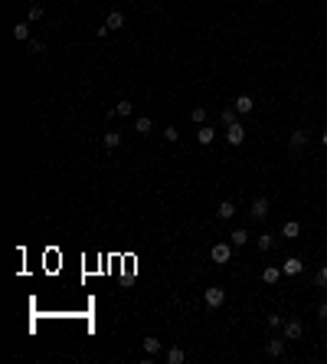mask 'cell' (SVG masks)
Segmentation results:
<instances>
[{
    "label": "cell",
    "mask_w": 327,
    "mask_h": 364,
    "mask_svg": "<svg viewBox=\"0 0 327 364\" xmlns=\"http://www.w3.org/2000/svg\"><path fill=\"white\" fill-rule=\"evenodd\" d=\"M223 298H226V292L219 286H209L206 292H203V302H206V309H219L223 305Z\"/></svg>",
    "instance_id": "obj_1"
},
{
    "label": "cell",
    "mask_w": 327,
    "mask_h": 364,
    "mask_svg": "<svg viewBox=\"0 0 327 364\" xmlns=\"http://www.w3.org/2000/svg\"><path fill=\"white\" fill-rule=\"evenodd\" d=\"M209 256H213V263H229V259H232V246H229V243H216V246L209 250Z\"/></svg>",
    "instance_id": "obj_2"
},
{
    "label": "cell",
    "mask_w": 327,
    "mask_h": 364,
    "mask_svg": "<svg viewBox=\"0 0 327 364\" xmlns=\"http://www.w3.org/2000/svg\"><path fill=\"white\" fill-rule=\"evenodd\" d=\"M301 269H305V263H301L298 256H288V259L282 263V273H285V276H301Z\"/></svg>",
    "instance_id": "obj_3"
},
{
    "label": "cell",
    "mask_w": 327,
    "mask_h": 364,
    "mask_svg": "<svg viewBox=\"0 0 327 364\" xmlns=\"http://www.w3.org/2000/svg\"><path fill=\"white\" fill-rule=\"evenodd\" d=\"M301 331H305V325H301L298 318L285 321V338H288V341H298V338H301Z\"/></svg>",
    "instance_id": "obj_4"
},
{
    "label": "cell",
    "mask_w": 327,
    "mask_h": 364,
    "mask_svg": "<svg viewBox=\"0 0 327 364\" xmlns=\"http://www.w3.org/2000/svg\"><path fill=\"white\" fill-rule=\"evenodd\" d=\"M285 341H288V338H272V341L265 344V354H268V358H282V354H285Z\"/></svg>",
    "instance_id": "obj_5"
},
{
    "label": "cell",
    "mask_w": 327,
    "mask_h": 364,
    "mask_svg": "<svg viewBox=\"0 0 327 364\" xmlns=\"http://www.w3.org/2000/svg\"><path fill=\"white\" fill-rule=\"evenodd\" d=\"M252 217H255V220H265V217H268V200L265 197L252 200Z\"/></svg>",
    "instance_id": "obj_6"
},
{
    "label": "cell",
    "mask_w": 327,
    "mask_h": 364,
    "mask_svg": "<svg viewBox=\"0 0 327 364\" xmlns=\"http://www.w3.org/2000/svg\"><path fill=\"white\" fill-rule=\"evenodd\" d=\"M226 138H229V144H242V141H245V128H242L239 121H236V125H229Z\"/></svg>",
    "instance_id": "obj_7"
},
{
    "label": "cell",
    "mask_w": 327,
    "mask_h": 364,
    "mask_svg": "<svg viewBox=\"0 0 327 364\" xmlns=\"http://www.w3.org/2000/svg\"><path fill=\"white\" fill-rule=\"evenodd\" d=\"M232 109L239 112V115H249V112L255 109V102H252V95H239V99H236V105H232Z\"/></svg>",
    "instance_id": "obj_8"
},
{
    "label": "cell",
    "mask_w": 327,
    "mask_h": 364,
    "mask_svg": "<svg viewBox=\"0 0 327 364\" xmlns=\"http://www.w3.org/2000/svg\"><path fill=\"white\" fill-rule=\"evenodd\" d=\"M216 217H219V220H229V217H236V204H232V200H223V204L216 207Z\"/></svg>",
    "instance_id": "obj_9"
},
{
    "label": "cell",
    "mask_w": 327,
    "mask_h": 364,
    "mask_svg": "<svg viewBox=\"0 0 327 364\" xmlns=\"http://www.w3.org/2000/svg\"><path fill=\"white\" fill-rule=\"evenodd\" d=\"M255 246H259L262 253H268L275 246V233H259V236H255Z\"/></svg>",
    "instance_id": "obj_10"
},
{
    "label": "cell",
    "mask_w": 327,
    "mask_h": 364,
    "mask_svg": "<svg viewBox=\"0 0 327 364\" xmlns=\"http://www.w3.org/2000/svg\"><path fill=\"white\" fill-rule=\"evenodd\" d=\"M305 144H307V132H301V128H298V132H291V151H294V155H298Z\"/></svg>",
    "instance_id": "obj_11"
},
{
    "label": "cell",
    "mask_w": 327,
    "mask_h": 364,
    "mask_svg": "<svg viewBox=\"0 0 327 364\" xmlns=\"http://www.w3.org/2000/svg\"><path fill=\"white\" fill-rule=\"evenodd\" d=\"M105 26H108V30H121V26H124V13H121V10H111L108 20H105Z\"/></svg>",
    "instance_id": "obj_12"
},
{
    "label": "cell",
    "mask_w": 327,
    "mask_h": 364,
    "mask_svg": "<svg viewBox=\"0 0 327 364\" xmlns=\"http://www.w3.org/2000/svg\"><path fill=\"white\" fill-rule=\"evenodd\" d=\"M298 233H301V223H298V220H288V223L282 227V236H285V240H294Z\"/></svg>",
    "instance_id": "obj_13"
},
{
    "label": "cell",
    "mask_w": 327,
    "mask_h": 364,
    "mask_svg": "<svg viewBox=\"0 0 327 364\" xmlns=\"http://www.w3.org/2000/svg\"><path fill=\"white\" fill-rule=\"evenodd\" d=\"M285 273L282 269H278V266H268V269H265V273H262V282H268V286H272V282H278V279H282Z\"/></svg>",
    "instance_id": "obj_14"
},
{
    "label": "cell",
    "mask_w": 327,
    "mask_h": 364,
    "mask_svg": "<svg viewBox=\"0 0 327 364\" xmlns=\"http://www.w3.org/2000/svg\"><path fill=\"white\" fill-rule=\"evenodd\" d=\"M144 354H161V341H157V338H154V335H147V338H144Z\"/></svg>",
    "instance_id": "obj_15"
},
{
    "label": "cell",
    "mask_w": 327,
    "mask_h": 364,
    "mask_svg": "<svg viewBox=\"0 0 327 364\" xmlns=\"http://www.w3.org/2000/svg\"><path fill=\"white\" fill-rule=\"evenodd\" d=\"M184 361H186L184 348H170V351H167V364H184Z\"/></svg>",
    "instance_id": "obj_16"
},
{
    "label": "cell",
    "mask_w": 327,
    "mask_h": 364,
    "mask_svg": "<svg viewBox=\"0 0 327 364\" xmlns=\"http://www.w3.org/2000/svg\"><path fill=\"white\" fill-rule=\"evenodd\" d=\"M213 138H216V132H213L209 125H203V128L196 132V141H200V144H209V141H213Z\"/></svg>",
    "instance_id": "obj_17"
},
{
    "label": "cell",
    "mask_w": 327,
    "mask_h": 364,
    "mask_svg": "<svg viewBox=\"0 0 327 364\" xmlns=\"http://www.w3.org/2000/svg\"><path fill=\"white\" fill-rule=\"evenodd\" d=\"M249 236H252V233L242 230V227H239V230H232V246H245V243H249Z\"/></svg>",
    "instance_id": "obj_18"
},
{
    "label": "cell",
    "mask_w": 327,
    "mask_h": 364,
    "mask_svg": "<svg viewBox=\"0 0 327 364\" xmlns=\"http://www.w3.org/2000/svg\"><path fill=\"white\" fill-rule=\"evenodd\" d=\"M13 40L26 43V40H30V26H26V23H17V26H13Z\"/></svg>",
    "instance_id": "obj_19"
},
{
    "label": "cell",
    "mask_w": 327,
    "mask_h": 364,
    "mask_svg": "<svg viewBox=\"0 0 327 364\" xmlns=\"http://www.w3.org/2000/svg\"><path fill=\"white\" fill-rule=\"evenodd\" d=\"M134 132H138V135H151V118H147V115H141V118L134 121Z\"/></svg>",
    "instance_id": "obj_20"
},
{
    "label": "cell",
    "mask_w": 327,
    "mask_h": 364,
    "mask_svg": "<svg viewBox=\"0 0 327 364\" xmlns=\"http://www.w3.org/2000/svg\"><path fill=\"white\" fill-rule=\"evenodd\" d=\"M219 118H223V125L229 128V125H236V121H239V112H236V109H223V115H219Z\"/></svg>",
    "instance_id": "obj_21"
},
{
    "label": "cell",
    "mask_w": 327,
    "mask_h": 364,
    "mask_svg": "<svg viewBox=\"0 0 327 364\" xmlns=\"http://www.w3.org/2000/svg\"><path fill=\"white\" fill-rule=\"evenodd\" d=\"M111 112H115V115H131V112H134V105H131L128 99H121V102H118V105H115Z\"/></svg>",
    "instance_id": "obj_22"
},
{
    "label": "cell",
    "mask_w": 327,
    "mask_h": 364,
    "mask_svg": "<svg viewBox=\"0 0 327 364\" xmlns=\"http://www.w3.org/2000/svg\"><path fill=\"white\" fill-rule=\"evenodd\" d=\"M314 286L317 289H327V266H321V269L314 273Z\"/></svg>",
    "instance_id": "obj_23"
},
{
    "label": "cell",
    "mask_w": 327,
    "mask_h": 364,
    "mask_svg": "<svg viewBox=\"0 0 327 364\" xmlns=\"http://www.w3.org/2000/svg\"><path fill=\"white\" fill-rule=\"evenodd\" d=\"M121 144V135L118 132H105V148H118Z\"/></svg>",
    "instance_id": "obj_24"
},
{
    "label": "cell",
    "mask_w": 327,
    "mask_h": 364,
    "mask_svg": "<svg viewBox=\"0 0 327 364\" xmlns=\"http://www.w3.org/2000/svg\"><path fill=\"white\" fill-rule=\"evenodd\" d=\"M190 118H193L196 125H206V109H203V105H200V109H193V112H190Z\"/></svg>",
    "instance_id": "obj_25"
},
{
    "label": "cell",
    "mask_w": 327,
    "mask_h": 364,
    "mask_svg": "<svg viewBox=\"0 0 327 364\" xmlns=\"http://www.w3.org/2000/svg\"><path fill=\"white\" fill-rule=\"evenodd\" d=\"M164 138H167V141H177V138H180V132L170 125V128H164Z\"/></svg>",
    "instance_id": "obj_26"
},
{
    "label": "cell",
    "mask_w": 327,
    "mask_h": 364,
    "mask_svg": "<svg viewBox=\"0 0 327 364\" xmlns=\"http://www.w3.org/2000/svg\"><path fill=\"white\" fill-rule=\"evenodd\" d=\"M30 49H33V53H43L46 43H43V40H30Z\"/></svg>",
    "instance_id": "obj_27"
},
{
    "label": "cell",
    "mask_w": 327,
    "mask_h": 364,
    "mask_svg": "<svg viewBox=\"0 0 327 364\" xmlns=\"http://www.w3.org/2000/svg\"><path fill=\"white\" fill-rule=\"evenodd\" d=\"M40 17H43V7H36V3H33V7H30V20H40Z\"/></svg>",
    "instance_id": "obj_28"
},
{
    "label": "cell",
    "mask_w": 327,
    "mask_h": 364,
    "mask_svg": "<svg viewBox=\"0 0 327 364\" xmlns=\"http://www.w3.org/2000/svg\"><path fill=\"white\" fill-rule=\"evenodd\" d=\"M317 318L327 321V302H321V305H317Z\"/></svg>",
    "instance_id": "obj_29"
},
{
    "label": "cell",
    "mask_w": 327,
    "mask_h": 364,
    "mask_svg": "<svg viewBox=\"0 0 327 364\" xmlns=\"http://www.w3.org/2000/svg\"><path fill=\"white\" fill-rule=\"evenodd\" d=\"M268 325H272V328H282V315H268Z\"/></svg>",
    "instance_id": "obj_30"
},
{
    "label": "cell",
    "mask_w": 327,
    "mask_h": 364,
    "mask_svg": "<svg viewBox=\"0 0 327 364\" xmlns=\"http://www.w3.org/2000/svg\"><path fill=\"white\" fill-rule=\"evenodd\" d=\"M321 141H324V148H327V128H324V135H321Z\"/></svg>",
    "instance_id": "obj_31"
}]
</instances>
